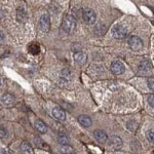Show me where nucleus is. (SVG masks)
Wrapping results in <instances>:
<instances>
[{
    "mask_svg": "<svg viewBox=\"0 0 154 154\" xmlns=\"http://www.w3.org/2000/svg\"><path fill=\"white\" fill-rule=\"evenodd\" d=\"M76 25H77V22H76V19L74 18L73 16H65V18L63 19V22H62V29L66 32V33H71L73 32L74 30L76 28Z\"/></svg>",
    "mask_w": 154,
    "mask_h": 154,
    "instance_id": "nucleus-1",
    "label": "nucleus"
},
{
    "mask_svg": "<svg viewBox=\"0 0 154 154\" xmlns=\"http://www.w3.org/2000/svg\"><path fill=\"white\" fill-rule=\"evenodd\" d=\"M111 33H112V36L116 39H123L126 37V34H128V29H126L125 26L123 25H117V26L113 27L112 30H111Z\"/></svg>",
    "mask_w": 154,
    "mask_h": 154,
    "instance_id": "nucleus-2",
    "label": "nucleus"
},
{
    "mask_svg": "<svg viewBox=\"0 0 154 154\" xmlns=\"http://www.w3.org/2000/svg\"><path fill=\"white\" fill-rule=\"evenodd\" d=\"M128 46L135 51H140V49H142V48H143V42L140 39V37L135 36V35L128 37Z\"/></svg>",
    "mask_w": 154,
    "mask_h": 154,
    "instance_id": "nucleus-3",
    "label": "nucleus"
},
{
    "mask_svg": "<svg viewBox=\"0 0 154 154\" xmlns=\"http://www.w3.org/2000/svg\"><path fill=\"white\" fill-rule=\"evenodd\" d=\"M38 25L40 31L43 32V33H46V32L49 31V28H51V20H49V16L48 14L41 16V18L39 19Z\"/></svg>",
    "mask_w": 154,
    "mask_h": 154,
    "instance_id": "nucleus-4",
    "label": "nucleus"
},
{
    "mask_svg": "<svg viewBox=\"0 0 154 154\" xmlns=\"http://www.w3.org/2000/svg\"><path fill=\"white\" fill-rule=\"evenodd\" d=\"M82 19L84 21V23H86L88 25H93L96 23L97 16L95 14V11H91V9H85L82 12Z\"/></svg>",
    "mask_w": 154,
    "mask_h": 154,
    "instance_id": "nucleus-5",
    "label": "nucleus"
},
{
    "mask_svg": "<svg viewBox=\"0 0 154 154\" xmlns=\"http://www.w3.org/2000/svg\"><path fill=\"white\" fill-rule=\"evenodd\" d=\"M111 72L115 75H120L122 74L125 70V67L123 65L122 62L120 61H114L112 64H111Z\"/></svg>",
    "mask_w": 154,
    "mask_h": 154,
    "instance_id": "nucleus-6",
    "label": "nucleus"
},
{
    "mask_svg": "<svg viewBox=\"0 0 154 154\" xmlns=\"http://www.w3.org/2000/svg\"><path fill=\"white\" fill-rule=\"evenodd\" d=\"M108 145L113 150H119V149L122 147V140L117 136H113L108 140Z\"/></svg>",
    "mask_w": 154,
    "mask_h": 154,
    "instance_id": "nucleus-7",
    "label": "nucleus"
},
{
    "mask_svg": "<svg viewBox=\"0 0 154 154\" xmlns=\"http://www.w3.org/2000/svg\"><path fill=\"white\" fill-rule=\"evenodd\" d=\"M53 116L54 119H57L58 121H64L66 119V113L60 107H54L53 109Z\"/></svg>",
    "mask_w": 154,
    "mask_h": 154,
    "instance_id": "nucleus-8",
    "label": "nucleus"
},
{
    "mask_svg": "<svg viewBox=\"0 0 154 154\" xmlns=\"http://www.w3.org/2000/svg\"><path fill=\"white\" fill-rule=\"evenodd\" d=\"M139 70H140L141 73H144V74H147L149 72H151L152 70V65L151 63L147 60H144L140 63V66H139Z\"/></svg>",
    "mask_w": 154,
    "mask_h": 154,
    "instance_id": "nucleus-9",
    "label": "nucleus"
},
{
    "mask_svg": "<svg viewBox=\"0 0 154 154\" xmlns=\"http://www.w3.org/2000/svg\"><path fill=\"white\" fill-rule=\"evenodd\" d=\"M74 60L77 64H80V65H83L84 63L86 62L88 60V56L83 53V51H78V53H75L74 54Z\"/></svg>",
    "mask_w": 154,
    "mask_h": 154,
    "instance_id": "nucleus-10",
    "label": "nucleus"
},
{
    "mask_svg": "<svg viewBox=\"0 0 154 154\" xmlns=\"http://www.w3.org/2000/svg\"><path fill=\"white\" fill-rule=\"evenodd\" d=\"M94 136H95V139L98 141L99 143H104V142H106V141L108 140L105 131H100V130H97V131H94Z\"/></svg>",
    "mask_w": 154,
    "mask_h": 154,
    "instance_id": "nucleus-11",
    "label": "nucleus"
},
{
    "mask_svg": "<svg viewBox=\"0 0 154 154\" xmlns=\"http://www.w3.org/2000/svg\"><path fill=\"white\" fill-rule=\"evenodd\" d=\"M28 19V14H27V11H25L24 8H19L18 11H17V20L20 23H25Z\"/></svg>",
    "mask_w": 154,
    "mask_h": 154,
    "instance_id": "nucleus-12",
    "label": "nucleus"
},
{
    "mask_svg": "<svg viewBox=\"0 0 154 154\" xmlns=\"http://www.w3.org/2000/svg\"><path fill=\"white\" fill-rule=\"evenodd\" d=\"M78 122L84 128H88L91 125V119L86 115H80L78 116Z\"/></svg>",
    "mask_w": 154,
    "mask_h": 154,
    "instance_id": "nucleus-13",
    "label": "nucleus"
},
{
    "mask_svg": "<svg viewBox=\"0 0 154 154\" xmlns=\"http://www.w3.org/2000/svg\"><path fill=\"white\" fill-rule=\"evenodd\" d=\"M35 128H36V130L41 134L46 133V131H48V126H46L45 123L42 120H40V119H37L35 121Z\"/></svg>",
    "mask_w": 154,
    "mask_h": 154,
    "instance_id": "nucleus-14",
    "label": "nucleus"
},
{
    "mask_svg": "<svg viewBox=\"0 0 154 154\" xmlns=\"http://www.w3.org/2000/svg\"><path fill=\"white\" fill-rule=\"evenodd\" d=\"M1 102L4 105H11L14 102V97L11 96V94H4L1 97Z\"/></svg>",
    "mask_w": 154,
    "mask_h": 154,
    "instance_id": "nucleus-15",
    "label": "nucleus"
},
{
    "mask_svg": "<svg viewBox=\"0 0 154 154\" xmlns=\"http://www.w3.org/2000/svg\"><path fill=\"white\" fill-rule=\"evenodd\" d=\"M21 151L23 153H33V149L28 142H23L21 144Z\"/></svg>",
    "mask_w": 154,
    "mask_h": 154,
    "instance_id": "nucleus-16",
    "label": "nucleus"
},
{
    "mask_svg": "<svg viewBox=\"0 0 154 154\" xmlns=\"http://www.w3.org/2000/svg\"><path fill=\"white\" fill-rule=\"evenodd\" d=\"M28 49H29V53L32 54H38L39 51H40V48H39V45L36 43H31L28 46Z\"/></svg>",
    "mask_w": 154,
    "mask_h": 154,
    "instance_id": "nucleus-17",
    "label": "nucleus"
},
{
    "mask_svg": "<svg viewBox=\"0 0 154 154\" xmlns=\"http://www.w3.org/2000/svg\"><path fill=\"white\" fill-rule=\"evenodd\" d=\"M58 141H59L60 144L65 145V144L69 143V137L67 136L65 133H60L59 136H58Z\"/></svg>",
    "mask_w": 154,
    "mask_h": 154,
    "instance_id": "nucleus-18",
    "label": "nucleus"
},
{
    "mask_svg": "<svg viewBox=\"0 0 154 154\" xmlns=\"http://www.w3.org/2000/svg\"><path fill=\"white\" fill-rule=\"evenodd\" d=\"M61 151L63 153H71V152H73V148L70 147L68 144H65V145H62Z\"/></svg>",
    "mask_w": 154,
    "mask_h": 154,
    "instance_id": "nucleus-19",
    "label": "nucleus"
},
{
    "mask_svg": "<svg viewBox=\"0 0 154 154\" xmlns=\"http://www.w3.org/2000/svg\"><path fill=\"white\" fill-rule=\"evenodd\" d=\"M146 137H147L149 142H151V143L154 144V130L148 131L147 134H146Z\"/></svg>",
    "mask_w": 154,
    "mask_h": 154,
    "instance_id": "nucleus-20",
    "label": "nucleus"
},
{
    "mask_svg": "<svg viewBox=\"0 0 154 154\" xmlns=\"http://www.w3.org/2000/svg\"><path fill=\"white\" fill-rule=\"evenodd\" d=\"M70 76H71V73L68 69H64V70L62 71V78H65L66 80H69Z\"/></svg>",
    "mask_w": 154,
    "mask_h": 154,
    "instance_id": "nucleus-21",
    "label": "nucleus"
},
{
    "mask_svg": "<svg viewBox=\"0 0 154 154\" xmlns=\"http://www.w3.org/2000/svg\"><path fill=\"white\" fill-rule=\"evenodd\" d=\"M128 128L131 130V131H135L137 128H138V125H137L135 121H130V122L128 123Z\"/></svg>",
    "mask_w": 154,
    "mask_h": 154,
    "instance_id": "nucleus-22",
    "label": "nucleus"
},
{
    "mask_svg": "<svg viewBox=\"0 0 154 154\" xmlns=\"http://www.w3.org/2000/svg\"><path fill=\"white\" fill-rule=\"evenodd\" d=\"M147 84H148V88L152 91H154V77H149L147 79Z\"/></svg>",
    "mask_w": 154,
    "mask_h": 154,
    "instance_id": "nucleus-23",
    "label": "nucleus"
},
{
    "mask_svg": "<svg viewBox=\"0 0 154 154\" xmlns=\"http://www.w3.org/2000/svg\"><path fill=\"white\" fill-rule=\"evenodd\" d=\"M6 136H7L6 130L3 126H1V128H0V137H1V139H4V138H6Z\"/></svg>",
    "mask_w": 154,
    "mask_h": 154,
    "instance_id": "nucleus-24",
    "label": "nucleus"
},
{
    "mask_svg": "<svg viewBox=\"0 0 154 154\" xmlns=\"http://www.w3.org/2000/svg\"><path fill=\"white\" fill-rule=\"evenodd\" d=\"M148 104L152 107V108H154V95H151L148 97Z\"/></svg>",
    "mask_w": 154,
    "mask_h": 154,
    "instance_id": "nucleus-25",
    "label": "nucleus"
},
{
    "mask_svg": "<svg viewBox=\"0 0 154 154\" xmlns=\"http://www.w3.org/2000/svg\"><path fill=\"white\" fill-rule=\"evenodd\" d=\"M35 145L37 147H43V142L39 138H35Z\"/></svg>",
    "mask_w": 154,
    "mask_h": 154,
    "instance_id": "nucleus-26",
    "label": "nucleus"
},
{
    "mask_svg": "<svg viewBox=\"0 0 154 154\" xmlns=\"http://www.w3.org/2000/svg\"><path fill=\"white\" fill-rule=\"evenodd\" d=\"M1 41H3V33H1Z\"/></svg>",
    "mask_w": 154,
    "mask_h": 154,
    "instance_id": "nucleus-27",
    "label": "nucleus"
}]
</instances>
